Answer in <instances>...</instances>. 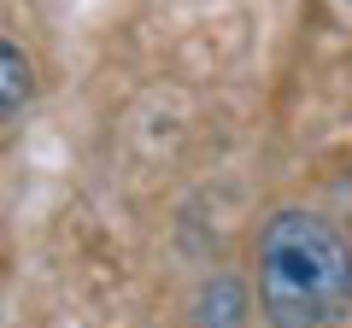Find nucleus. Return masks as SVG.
<instances>
[{
  "label": "nucleus",
  "mask_w": 352,
  "mask_h": 328,
  "mask_svg": "<svg viewBox=\"0 0 352 328\" xmlns=\"http://www.w3.org/2000/svg\"><path fill=\"white\" fill-rule=\"evenodd\" d=\"M258 311L270 328H340L352 311V246L317 211H276L258 229Z\"/></svg>",
  "instance_id": "1"
},
{
  "label": "nucleus",
  "mask_w": 352,
  "mask_h": 328,
  "mask_svg": "<svg viewBox=\"0 0 352 328\" xmlns=\"http://www.w3.org/2000/svg\"><path fill=\"white\" fill-rule=\"evenodd\" d=\"M182 328H247V288L235 276H212Z\"/></svg>",
  "instance_id": "2"
},
{
  "label": "nucleus",
  "mask_w": 352,
  "mask_h": 328,
  "mask_svg": "<svg viewBox=\"0 0 352 328\" xmlns=\"http://www.w3.org/2000/svg\"><path fill=\"white\" fill-rule=\"evenodd\" d=\"M30 89H36V71H30L24 47H12V41L0 36V124H12L30 106Z\"/></svg>",
  "instance_id": "3"
}]
</instances>
